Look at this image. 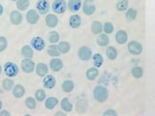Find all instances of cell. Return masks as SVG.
<instances>
[{
  "label": "cell",
  "mask_w": 155,
  "mask_h": 116,
  "mask_svg": "<svg viewBox=\"0 0 155 116\" xmlns=\"http://www.w3.org/2000/svg\"><path fill=\"white\" fill-rule=\"evenodd\" d=\"M94 97L98 102L103 103V102H105L107 99H108L109 92L103 86H97L94 89Z\"/></svg>",
  "instance_id": "1"
},
{
  "label": "cell",
  "mask_w": 155,
  "mask_h": 116,
  "mask_svg": "<svg viewBox=\"0 0 155 116\" xmlns=\"http://www.w3.org/2000/svg\"><path fill=\"white\" fill-rule=\"evenodd\" d=\"M52 10L55 13L61 14L64 13L66 10V3L64 0H55L52 4Z\"/></svg>",
  "instance_id": "2"
},
{
  "label": "cell",
  "mask_w": 155,
  "mask_h": 116,
  "mask_svg": "<svg viewBox=\"0 0 155 116\" xmlns=\"http://www.w3.org/2000/svg\"><path fill=\"white\" fill-rule=\"evenodd\" d=\"M4 70H5V74L8 76H15L18 72L17 65L13 64V63H6Z\"/></svg>",
  "instance_id": "3"
},
{
  "label": "cell",
  "mask_w": 155,
  "mask_h": 116,
  "mask_svg": "<svg viewBox=\"0 0 155 116\" xmlns=\"http://www.w3.org/2000/svg\"><path fill=\"white\" fill-rule=\"evenodd\" d=\"M128 50L132 54L138 55V54H140V52L143 50V47L140 46V44L137 42H131L128 45Z\"/></svg>",
  "instance_id": "4"
},
{
  "label": "cell",
  "mask_w": 155,
  "mask_h": 116,
  "mask_svg": "<svg viewBox=\"0 0 155 116\" xmlns=\"http://www.w3.org/2000/svg\"><path fill=\"white\" fill-rule=\"evenodd\" d=\"M84 12L86 14H92L95 12L94 0H85L84 5Z\"/></svg>",
  "instance_id": "5"
},
{
  "label": "cell",
  "mask_w": 155,
  "mask_h": 116,
  "mask_svg": "<svg viewBox=\"0 0 155 116\" xmlns=\"http://www.w3.org/2000/svg\"><path fill=\"white\" fill-rule=\"evenodd\" d=\"M79 56L81 60H84V61H86V60H88L89 58L91 57V50H89L88 47H82L80 48V50H79Z\"/></svg>",
  "instance_id": "6"
},
{
  "label": "cell",
  "mask_w": 155,
  "mask_h": 116,
  "mask_svg": "<svg viewBox=\"0 0 155 116\" xmlns=\"http://www.w3.org/2000/svg\"><path fill=\"white\" fill-rule=\"evenodd\" d=\"M32 47L35 48L36 50H43L44 47H45V42L43 41V39L40 37H36L34 38L32 42H31Z\"/></svg>",
  "instance_id": "7"
},
{
  "label": "cell",
  "mask_w": 155,
  "mask_h": 116,
  "mask_svg": "<svg viewBox=\"0 0 155 116\" xmlns=\"http://www.w3.org/2000/svg\"><path fill=\"white\" fill-rule=\"evenodd\" d=\"M21 68L25 72H31L34 69V63L29 59H24L21 62Z\"/></svg>",
  "instance_id": "8"
},
{
  "label": "cell",
  "mask_w": 155,
  "mask_h": 116,
  "mask_svg": "<svg viewBox=\"0 0 155 116\" xmlns=\"http://www.w3.org/2000/svg\"><path fill=\"white\" fill-rule=\"evenodd\" d=\"M55 85V79L52 76H47L45 79H44V86L48 89H51L53 88Z\"/></svg>",
  "instance_id": "9"
},
{
  "label": "cell",
  "mask_w": 155,
  "mask_h": 116,
  "mask_svg": "<svg viewBox=\"0 0 155 116\" xmlns=\"http://www.w3.org/2000/svg\"><path fill=\"white\" fill-rule=\"evenodd\" d=\"M26 18H27V21H28L29 23L35 24L38 21V19H39V14L35 11H34V10H31V11H29L27 13Z\"/></svg>",
  "instance_id": "10"
},
{
  "label": "cell",
  "mask_w": 155,
  "mask_h": 116,
  "mask_svg": "<svg viewBox=\"0 0 155 116\" xmlns=\"http://www.w3.org/2000/svg\"><path fill=\"white\" fill-rule=\"evenodd\" d=\"M48 8H50V6H48V3L46 0H41L37 3V9L41 14H46L48 11Z\"/></svg>",
  "instance_id": "11"
},
{
  "label": "cell",
  "mask_w": 155,
  "mask_h": 116,
  "mask_svg": "<svg viewBox=\"0 0 155 116\" xmlns=\"http://www.w3.org/2000/svg\"><path fill=\"white\" fill-rule=\"evenodd\" d=\"M46 22L50 27H55L58 23V19L55 16H53V14H48L46 18Z\"/></svg>",
  "instance_id": "12"
},
{
  "label": "cell",
  "mask_w": 155,
  "mask_h": 116,
  "mask_svg": "<svg viewBox=\"0 0 155 116\" xmlns=\"http://www.w3.org/2000/svg\"><path fill=\"white\" fill-rule=\"evenodd\" d=\"M115 39H116V41H117V43L124 44V43H126V41H127V34H126L125 31L120 30V31H118L117 33H116Z\"/></svg>",
  "instance_id": "13"
},
{
  "label": "cell",
  "mask_w": 155,
  "mask_h": 116,
  "mask_svg": "<svg viewBox=\"0 0 155 116\" xmlns=\"http://www.w3.org/2000/svg\"><path fill=\"white\" fill-rule=\"evenodd\" d=\"M21 19H22V17H21V13H18L17 11H14L12 12L11 14V21L14 23V24H19L21 22Z\"/></svg>",
  "instance_id": "14"
},
{
  "label": "cell",
  "mask_w": 155,
  "mask_h": 116,
  "mask_svg": "<svg viewBox=\"0 0 155 116\" xmlns=\"http://www.w3.org/2000/svg\"><path fill=\"white\" fill-rule=\"evenodd\" d=\"M81 0H70L69 1V9L72 12L79 11L81 8Z\"/></svg>",
  "instance_id": "15"
},
{
  "label": "cell",
  "mask_w": 155,
  "mask_h": 116,
  "mask_svg": "<svg viewBox=\"0 0 155 116\" xmlns=\"http://www.w3.org/2000/svg\"><path fill=\"white\" fill-rule=\"evenodd\" d=\"M62 66H63L62 61L59 60V59H53V60L51 61V67L52 71H54V72L59 71L62 68Z\"/></svg>",
  "instance_id": "16"
},
{
  "label": "cell",
  "mask_w": 155,
  "mask_h": 116,
  "mask_svg": "<svg viewBox=\"0 0 155 116\" xmlns=\"http://www.w3.org/2000/svg\"><path fill=\"white\" fill-rule=\"evenodd\" d=\"M24 91L25 90H24L23 86L18 84V85H16V87H15V89L13 91V94L16 98H21V97H22L24 95Z\"/></svg>",
  "instance_id": "17"
},
{
  "label": "cell",
  "mask_w": 155,
  "mask_h": 116,
  "mask_svg": "<svg viewBox=\"0 0 155 116\" xmlns=\"http://www.w3.org/2000/svg\"><path fill=\"white\" fill-rule=\"evenodd\" d=\"M97 76H98V71L95 68H90L86 72V76L89 80H94L97 77Z\"/></svg>",
  "instance_id": "18"
},
{
  "label": "cell",
  "mask_w": 155,
  "mask_h": 116,
  "mask_svg": "<svg viewBox=\"0 0 155 116\" xmlns=\"http://www.w3.org/2000/svg\"><path fill=\"white\" fill-rule=\"evenodd\" d=\"M48 72V67L43 64V63H40V64L37 65V74L40 76H44Z\"/></svg>",
  "instance_id": "19"
},
{
  "label": "cell",
  "mask_w": 155,
  "mask_h": 116,
  "mask_svg": "<svg viewBox=\"0 0 155 116\" xmlns=\"http://www.w3.org/2000/svg\"><path fill=\"white\" fill-rule=\"evenodd\" d=\"M58 101L56 98H53V97H51V98H48L46 102V108H48V109H52L54 106L57 105Z\"/></svg>",
  "instance_id": "20"
},
{
  "label": "cell",
  "mask_w": 155,
  "mask_h": 116,
  "mask_svg": "<svg viewBox=\"0 0 155 116\" xmlns=\"http://www.w3.org/2000/svg\"><path fill=\"white\" fill-rule=\"evenodd\" d=\"M70 25L73 28H77L81 25V18L79 16H73L70 18Z\"/></svg>",
  "instance_id": "21"
},
{
  "label": "cell",
  "mask_w": 155,
  "mask_h": 116,
  "mask_svg": "<svg viewBox=\"0 0 155 116\" xmlns=\"http://www.w3.org/2000/svg\"><path fill=\"white\" fill-rule=\"evenodd\" d=\"M107 56H108L109 59L114 60L116 58V56H117V52H116V50L113 47H109L107 48Z\"/></svg>",
  "instance_id": "22"
},
{
  "label": "cell",
  "mask_w": 155,
  "mask_h": 116,
  "mask_svg": "<svg viewBox=\"0 0 155 116\" xmlns=\"http://www.w3.org/2000/svg\"><path fill=\"white\" fill-rule=\"evenodd\" d=\"M62 88L65 92H71L74 88V83H73V81H70V80H66L63 82L62 84Z\"/></svg>",
  "instance_id": "23"
},
{
  "label": "cell",
  "mask_w": 155,
  "mask_h": 116,
  "mask_svg": "<svg viewBox=\"0 0 155 116\" xmlns=\"http://www.w3.org/2000/svg\"><path fill=\"white\" fill-rule=\"evenodd\" d=\"M91 30L94 34H98L102 31V24L99 21H94L91 25Z\"/></svg>",
  "instance_id": "24"
},
{
  "label": "cell",
  "mask_w": 155,
  "mask_h": 116,
  "mask_svg": "<svg viewBox=\"0 0 155 116\" xmlns=\"http://www.w3.org/2000/svg\"><path fill=\"white\" fill-rule=\"evenodd\" d=\"M58 50L62 53H66L70 50V45L66 42H62L59 44V46H58Z\"/></svg>",
  "instance_id": "25"
},
{
  "label": "cell",
  "mask_w": 155,
  "mask_h": 116,
  "mask_svg": "<svg viewBox=\"0 0 155 116\" xmlns=\"http://www.w3.org/2000/svg\"><path fill=\"white\" fill-rule=\"evenodd\" d=\"M21 53H22V55L23 56H25V57H32L33 55V51L31 50V47H29V46H24L22 47V50H21Z\"/></svg>",
  "instance_id": "26"
},
{
  "label": "cell",
  "mask_w": 155,
  "mask_h": 116,
  "mask_svg": "<svg viewBox=\"0 0 155 116\" xmlns=\"http://www.w3.org/2000/svg\"><path fill=\"white\" fill-rule=\"evenodd\" d=\"M61 108L64 109L65 111H71L72 110V105L70 104V102L68 101L67 98H64L61 102Z\"/></svg>",
  "instance_id": "27"
},
{
  "label": "cell",
  "mask_w": 155,
  "mask_h": 116,
  "mask_svg": "<svg viewBox=\"0 0 155 116\" xmlns=\"http://www.w3.org/2000/svg\"><path fill=\"white\" fill-rule=\"evenodd\" d=\"M97 43L100 46H107L109 44V37L107 35H101L97 39Z\"/></svg>",
  "instance_id": "28"
},
{
  "label": "cell",
  "mask_w": 155,
  "mask_h": 116,
  "mask_svg": "<svg viewBox=\"0 0 155 116\" xmlns=\"http://www.w3.org/2000/svg\"><path fill=\"white\" fill-rule=\"evenodd\" d=\"M93 60H94V65L95 67H100L103 64V57L101 56L99 53H96L93 56Z\"/></svg>",
  "instance_id": "29"
},
{
  "label": "cell",
  "mask_w": 155,
  "mask_h": 116,
  "mask_svg": "<svg viewBox=\"0 0 155 116\" xmlns=\"http://www.w3.org/2000/svg\"><path fill=\"white\" fill-rule=\"evenodd\" d=\"M29 6V0H18V8L19 10H26Z\"/></svg>",
  "instance_id": "30"
},
{
  "label": "cell",
  "mask_w": 155,
  "mask_h": 116,
  "mask_svg": "<svg viewBox=\"0 0 155 116\" xmlns=\"http://www.w3.org/2000/svg\"><path fill=\"white\" fill-rule=\"evenodd\" d=\"M48 52L51 56H58L59 55V50H58V47L55 46H51L50 47H48Z\"/></svg>",
  "instance_id": "31"
},
{
  "label": "cell",
  "mask_w": 155,
  "mask_h": 116,
  "mask_svg": "<svg viewBox=\"0 0 155 116\" xmlns=\"http://www.w3.org/2000/svg\"><path fill=\"white\" fill-rule=\"evenodd\" d=\"M136 17H137V12H136L134 9H130L127 12V14H126V18H127V19L130 21H134Z\"/></svg>",
  "instance_id": "32"
},
{
  "label": "cell",
  "mask_w": 155,
  "mask_h": 116,
  "mask_svg": "<svg viewBox=\"0 0 155 116\" xmlns=\"http://www.w3.org/2000/svg\"><path fill=\"white\" fill-rule=\"evenodd\" d=\"M132 75L134 76V77H136V79H140V77L143 76V70H142V68L135 67L134 69L132 70Z\"/></svg>",
  "instance_id": "33"
},
{
  "label": "cell",
  "mask_w": 155,
  "mask_h": 116,
  "mask_svg": "<svg viewBox=\"0 0 155 116\" xmlns=\"http://www.w3.org/2000/svg\"><path fill=\"white\" fill-rule=\"evenodd\" d=\"M127 7H128V2L126 0H121L116 5V8H117L118 11H124V10L127 9Z\"/></svg>",
  "instance_id": "34"
},
{
  "label": "cell",
  "mask_w": 155,
  "mask_h": 116,
  "mask_svg": "<svg viewBox=\"0 0 155 116\" xmlns=\"http://www.w3.org/2000/svg\"><path fill=\"white\" fill-rule=\"evenodd\" d=\"M25 104L27 105V108H30V109H34L36 106V103H35V101H34L33 98H27L25 101Z\"/></svg>",
  "instance_id": "35"
},
{
  "label": "cell",
  "mask_w": 155,
  "mask_h": 116,
  "mask_svg": "<svg viewBox=\"0 0 155 116\" xmlns=\"http://www.w3.org/2000/svg\"><path fill=\"white\" fill-rule=\"evenodd\" d=\"M48 40H50L51 43H56L58 40H59V36L56 32H51L48 35Z\"/></svg>",
  "instance_id": "36"
},
{
  "label": "cell",
  "mask_w": 155,
  "mask_h": 116,
  "mask_svg": "<svg viewBox=\"0 0 155 116\" xmlns=\"http://www.w3.org/2000/svg\"><path fill=\"white\" fill-rule=\"evenodd\" d=\"M14 85V82L11 80V79H4L3 80V87H4V89H6V90H10L13 87Z\"/></svg>",
  "instance_id": "37"
},
{
  "label": "cell",
  "mask_w": 155,
  "mask_h": 116,
  "mask_svg": "<svg viewBox=\"0 0 155 116\" xmlns=\"http://www.w3.org/2000/svg\"><path fill=\"white\" fill-rule=\"evenodd\" d=\"M36 99L39 101V102H42L44 101V99L46 98V94H45V92H44L43 90H37L36 91Z\"/></svg>",
  "instance_id": "38"
},
{
  "label": "cell",
  "mask_w": 155,
  "mask_h": 116,
  "mask_svg": "<svg viewBox=\"0 0 155 116\" xmlns=\"http://www.w3.org/2000/svg\"><path fill=\"white\" fill-rule=\"evenodd\" d=\"M7 47V40L5 37H0V51H3Z\"/></svg>",
  "instance_id": "39"
},
{
  "label": "cell",
  "mask_w": 155,
  "mask_h": 116,
  "mask_svg": "<svg viewBox=\"0 0 155 116\" xmlns=\"http://www.w3.org/2000/svg\"><path fill=\"white\" fill-rule=\"evenodd\" d=\"M113 30H114V27H113V24L111 23H110V22H107L106 24H105V32L106 33H111L113 32Z\"/></svg>",
  "instance_id": "40"
},
{
  "label": "cell",
  "mask_w": 155,
  "mask_h": 116,
  "mask_svg": "<svg viewBox=\"0 0 155 116\" xmlns=\"http://www.w3.org/2000/svg\"><path fill=\"white\" fill-rule=\"evenodd\" d=\"M104 115H114V116H115V115H117V113L114 110H107L106 112H104Z\"/></svg>",
  "instance_id": "41"
},
{
  "label": "cell",
  "mask_w": 155,
  "mask_h": 116,
  "mask_svg": "<svg viewBox=\"0 0 155 116\" xmlns=\"http://www.w3.org/2000/svg\"><path fill=\"white\" fill-rule=\"evenodd\" d=\"M0 115H7V116H9L10 115V113L8 112V111H2V112H0Z\"/></svg>",
  "instance_id": "42"
},
{
  "label": "cell",
  "mask_w": 155,
  "mask_h": 116,
  "mask_svg": "<svg viewBox=\"0 0 155 116\" xmlns=\"http://www.w3.org/2000/svg\"><path fill=\"white\" fill-rule=\"evenodd\" d=\"M2 13H3V7L1 6V5H0V16L2 14Z\"/></svg>",
  "instance_id": "43"
},
{
  "label": "cell",
  "mask_w": 155,
  "mask_h": 116,
  "mask_svg": "<svg viewBox=\"0 0 155 116\" xmlns=\"http://www.w3.org/2000/svg\"><path fill=\"white\" fill-rule=\"evenodd\" d=\"M56 115H62V116H64V113H62V112H57Z\"/></svg>",
  "instance_id": "44"
},
{
  "label": "cell",
  "mask_w": 155,
  "mask_h": 116,
  "mask_svg": "<svg viewBox=\"0 0 155 116\" xmlns=\"http://www.w3.org/2000/svg\"><path fill=\"white\" fill-rule=\"evenodd\" d=\"M1 108H2V103H1V101H0V109H1Z\"/></svg>",
  "instance_id": "45"
},
{
  "label": "cell",
  "mask_w": 155,
  "mask_h": 116,
  "mask_svg": "<svg viewBox=\"0 0 155 116\" xmlns=\"http://www.w3.org/2000/svg\"><path fill=\"white\" fill-rule=\"evenodd\" d=\"M0 74H1V67H0Z\"/></svg>",
  "instance_id": "46"
},
{
  "label": "cell",
  "mask_w": 155,
  "mask_h": 116,
  "mask_svg": "<svg viewBox=\"0 0 155 116\" xmlns=\"http://www.w3.org/2000/svg\"><path fill=\"white\" fill-rule=\"evenodd\" d=\"M13 1H16V0H13Z\"/></svg>",
  "instance_id": "47"
}]
</instances>
